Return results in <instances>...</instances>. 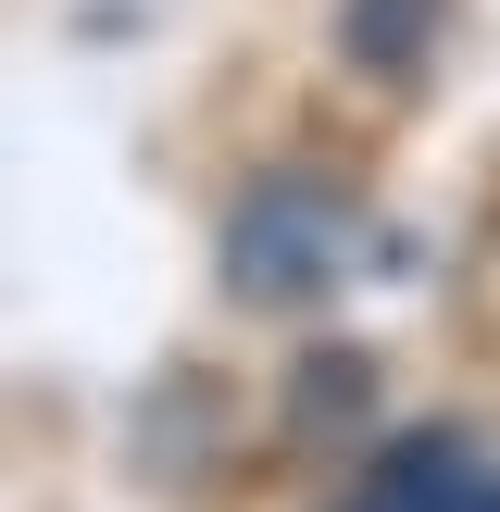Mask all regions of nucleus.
<instances>
[{"mask_svg":"<svg viewBox=\"0 0 500 512\" xmlns=\"http://www.w3.org/2000/svg\"><path fill=\"white\" fill-rule=\"evenodd\" d=\"M350 512H500V475L475 463L450 425H425V438H400L388 463H375V488Z\"/></svg>","mask_w":500,"mask_h":512,"instance_id":"20e7f679","label":"nucleus"},{"mask_svg":"<svg viewBox=\"0 0 500 512\" xmlns=\"http://www.w3.org/2000/svg\"><path fill=\"white\" fill-rule=\"evenodd\" d=\"M338 75L375 100H413L425 75L450 63V38H463V0H338Z\"/></svg>","mask_w":500,"mask_h":512,"instance_id":"f03ea898","label":"nucleus"},{"mask_svg":"<svg viewBox=\"0 0 500 512\" xmlns=\"http://www.w3.org/2000/svg\"><path fill=\"white\" fill-rule=\"evenodd\" d=\"M375 413H388L375 350H350V338H313V350H300V375H288V438H313V450H363Z\"/></svg>","mask_w":500,"mask_h":512,"instance_id":"7ed1b4c3","label":"nucleus"},{"mask_svg":"<svg viewBox=\"0 0 500 512\" xmlns=\"http://www.w3.org/2000/svg\"><path fill=\"white\" fill-rule=\"evenodd\" d=\"M363 263H375V213L338 175H250L213 238V288L263 325H313L325 300L363 288Z\"/></svg>","mask_w":500,"mask_h":512,"instance_id":"f257e3e1","label":"nucleus"}]
</instances>
